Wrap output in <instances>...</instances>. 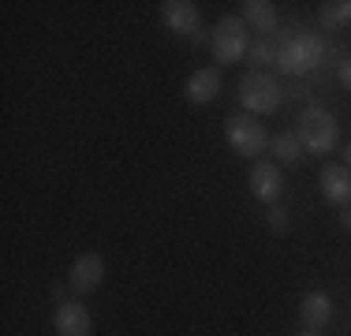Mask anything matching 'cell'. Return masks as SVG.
<instances>
[{
    "label": "cell",
    "mask_w": 351,
    "mask_h": 336,
    "mask_svg": "<svg viewBox=\"0 0 351 336\" xmlns=\"http://www.w3.org/2000/svg\"><path fill=\"white\" fill-rule=\"evenodd\" d=\"M325 56L322 38H314L311 30H288L277 41V67L284 75H311Z\"/></svg>",
    "instance_id": "6da1fadb"
},
{
    "label": "cell",
    "mask_w": 351,
    "mask_h": 336,
    "mask_svg": "<svg viewBox=\"0 0 351 336\" xmlns=\"http://www.w3.org/2000/svg\"><path fill=\"white\" fill-rule=\"evenodd\" d=\"M295 139L303 142L306 154H317V157L332 154V149H337V142H340V123H337V116H332L329 108L311 105V108H303V112H299Z\"/></svg>",
    "instance_id": "7a4b0ae2"
},
{
    "label": "cell",
    "mask_w": 351,
    "mask_h": 336,
    "mask_svg": "<svg viewBox=\"0 0 351 336\" xmlns=\"http://www.w3.org/2000/svg\"><path fill=\"white\" fill-rule=\"evenodd\" d=\"M280 82L273 79L269 71H247L239 79V101H243V112L250 116H273L280 108Z\"/></svg>",
    "instance_id": "3957f363"
},
{
    "label": "cell",
    "mask_w": 351,
    "mask_h": 336,
    "mask_svg": "<svg viewBox=\"0 0 351 336\" xmlns=\"http://www.w3.org/2000/svg\"><path fill=\"white\" fill-rule=\"evenodd\" d=\"M224 142L232 146V154L239 157H262L269 146V134H265L262 120L250 112H232L224 120Z\"/></svg>",
    "instance_id": "277c9868"
},
{
    "label": "cell",
    "mask_w": 351,
    "mask_h": 336,
    "mask_svg": "<svg viewBox=\"0 0 351 336\" xmlns=\"http://www.w3.org/2000/svg\"><path fill=\"white\" fill-rule=\"evenodd\" d=\"M210 53L217 64H236L250 53V34H247V23L236 19V15H221L217 27L210 34Z\"/></svg>",
    "instance_id": "5b68a950"
},
{
    "label": "cell",
    "mask_w": 351,
    "mask_h": 336,
    "mask_svg": "<svg viewBox=\"0 0 351 336\" xmlns=\"http://www.w3.org/2000/svg\"><path fill=\"white\" fill-rule=\"evenodd\" d=\"M161 23L172 34H180V38H191L195 45H202V41L210 45V34L213 30H202L198 4H191V0H165V4H161Z\"/></svg>",
    "instance_id": "8992f818"
},
{
    "label": "cell",
    "mask_w": 351,
    "mask_h": 336,
    "mask_svg": "<svg viewBox=\"0 0 351 336\" xmlns=\"http://www.w3.org/2000/svg\"><path fill=\"white\" fill-rule=\"evenodd\" d=\"M247 187L262 206H277L280 195H284V172L280 165L273 161H254L250 165V176H247Z\"/></svg>",
    "instance_id": "52a82bcc"
},
{
    "label": "cell",
    "mask_w": 351,
    "mask_h": 336,
    "mask_svg": "<svg viewBox=\"0 0 351 336\" xmlns=\"http://www.w3.org/2000/svg\"><path fill=\"white\" fill-rule=\"evenodd\" d=\"M105 280V258L101 254H79L68 269V288L75 291V296H90V291H97Z\"/></svg>",
    "instance_id": "ba28073f"
},
{
    "label": "cell",
    "mask_w": 351,
    "mask_h": 336,
    "mask_svg": "<svg viewBox=\"0 0 351 336\" xmlns=\"http://www.w3.org/2000/svg\"><path fill=\"white\" fill-rule=\"evenodd\" d=\"M53 329L56 336H94V322H90V310L82 307V299H68L53 310Z\"/></svg>",
    "instance_id": "9c48e42d"
},
{
    "label": "cell",
    "mask_w": 351,
    "mask_h": 336,
    "mask_svg": "<svg viewBox=\"0 0 351 336\" xmlns=\"http://www.w3.org/2000/svg\"><path fill=\"white\" fill-rule=\"evenodd\" d=\"M317 187H322V198L329 206H337V209L351 206V168L348 165H325L317 172Z\"/></svg>",
    "instance_id": "30bf717a"
},
{
    "label": "cell",
    "mask_w": 351,
    "mask_h": 336,
    "mask_svg": "<svg viewBox=\"0 0 351 336\" xmlns=\"http://www.w3.org/2000/svg\"><path fill=\"white\" fill-rule=\"evenodd\" d=\"M221 86H224L221 67H198L187 79V86H183V97H187L191 105H210V101L221 94Z\"/></svg>",
    "instance_id": "8fae6325"
},
{
    "label": "cell",
    "mask_w": 351,
    "mask_h": 336,
    "mask_svg": "<svg viewBox=\"0 0 351 336\" xmlns=\"http://www.w3.org/2000/svg\"><path fill=\"white\" fill-rule=\"evenodd\" d=\"M299 322H303L306 329L322 333L325 325L332 322V299L325 296V291H306V296L299 299Z\"/></svg>",
    "instance_id": "7c38bea8"
},
{
    "label": "cell",
    "mask_w": 351,
    "mask_h": 336,
    "mask_svg": "<svg viewBox=\"0 0 351 336\" xmlns=\"http://www.w3.org/2000/svg\"><path fill=\"white\" fill-rule=\"evenodd\" d=\"M239 8H243V23H247V27H254L262 38H265V34H277L280 23H277V8H273L269 0H243Z\"/></svg>",
    "instance_id": "4fadbf2b"
},
{
    "label": "cell",
    "mask_w": 351,
    "mask_h": 336,
    "mask_svg": "<svg viewBox=\"0 0 351 336\" xmlns=\"http://www.w3.org/2000/svg\"><path fill=\"white\" fill-rule=\"evenodd\" d=\"M269 149H273V157H277V165H299L303 161V142H299L291 131L269 139Z\"/></svg>",
    "instance_id": "5bb4252c"
},
{
    "label": "cell",
    "mask_w": 351,
    "mask_h": 336,
    "mask_svg": "<svg viewBox=\"0 0 351 336\" xmlns=\"http://www.w3.org/2000/svg\"><path fill=\"white\" fill-rule=\"evenodd\" d=\"M351 27V0H329V4H322V30L337 34Z\"/></svg>",
    "instance_id": "9a60e30c"
},
{
    "label": "cell",
    "mask_w": 351,
    "mask_h": 336,
    "mask_svg": "<svg viewBox=\"0 0 351 336\" xmlns=\"http://www.w3.org/2000/svg\"><path fill=\"white\" fill-rule=\"evenodd\" d=\"M247 60H250V67H254V71H262V67L277 64V45H269L265 38L250 41V53H247Z\"/></svg>",
    "instance_id": "2e32d148"
},
{
    "label": "cell",
    "mask_w": 351,
    "mask_h": 336,
    "mask_svg": "<svg viewBox=\"0 0 351 336\" xmlns=\"http://www.w3.org/2000/svg\"><path fill=\"white\" fill-rule=\"evenodd\" d=\"M265 224H269L273 235H288V228H291V213L277 202V206H269V213H265Z\"/></svg>",
    "instance_id": "e0dca14e"
},
{
    "label": "cell",
    "mask_w": 351,
    "mask_h": 336,
    "mask_svg": "<svg viewBox=\"0 0 351 336\" xmlns=\"http://www.w3.org/2000/svg\"><path fill=\"white\" fill-rule=\"evenodd\" d=\"M337 79H340V86L351 90V56H344V60L337 64Z\"/></svg>",
    "instance_id": "ac0fdd59"
},
{
    "label": "cell",
    "mask_w": 351,
    "mask_h": 336,
    "mask_svg": "<svg viewBox=\"0 0 351 336\" xmlns=\"http://www.w3.org/2000/svg\"><path fill=\"white\" fill-rule=\"evenodd\" d=\"M53 302H56V307L68 302V288H64V284H53Z\"/></svg>",
    "instance_id": "d6986e66"
},
{
    "label": "cell",
    "mask_w": 351,
    "mask_h": 336,
    "mask_svg": "<svg viewBox=\"0 0 351 336\" xmlns=\"http://www.w3.org/2000/svg\"><path fill=\"white\" fill-rule=\"evenodd\" d=\"M340 228H344V232H351V206H344V209H340Z\"/></svg>",
    "instance_id": "ffe728a7"
},
{
    "label": "cell",
    "mask_w": 351,
    "mask_h": 336,
    "mask_svg": "<svg viewBox=\"0 0 351 336\" xmlns=\"http://www.w3.org/2000/svg\"><path fill=\"white\" fill-rule=\"evenodd\" d=\"M344 165L351 168V142H348V146H344Z\"/></svg>",
    "instance_id": "44dd1931"
},
{
    "label": "cell",
    "mask_w": 351,
    "mask_h": 336,
    "mask_svg": "<svg viewBox=\"0 0 351 336\" xmlns=\"http://www.w3.org/2000/svg\"><path fill=\"white\" fill-rule=\"evenodd\" d=\"M299 336H322V333H314V329H303V333H299Z\"/></svg>",
    "instance_id": "7402d4cb"
}]
</instances>
